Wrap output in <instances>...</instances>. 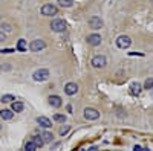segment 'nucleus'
I'll return each mask as SVG.
<instances>
[{
  "instance_id": "f257e3e1",
  "label": "nucleus",
  "mask_w": 153,
  "mask_h": 151,
  "mask_svg": "<svg viewBox=\"0 0 153 151\" xmlns=\"http://www.w3.org/2000/svg\"><path fill=\"white\" fill-rule=\"evenodd\" d=\"M51 29H52L54 32H65V31H66V23H65V20H60V18L52 20V23H51Z\"/></svg>"
},
{
  "instance_id": "f03ea898",
  "label": "nucleus",
  "mask_w": 153,
  "mask_h": 151,
  "mask_svg": "<svg viewBox=\"0 0 153 151\" xmlns=\"http://www.w3.org/2000/svg\"><path fill=\"white\" fill-rule=\"evenodd\" d=\"M130 44H132V40L127 35H120L117 38V46L120 49H127V47H130Z\"/></svg>"
},
{
  "instance_id": "7ed1b4c3",
  "label": "nucleus",
  "mask_w": 153,
  "mask_h": 151,
  "mask_svg": "<svg viewBox=\"0 0 153 151\" xmlns=\"http://www.w3.org/2000/svg\"><path fill=\"white\" fill-rule=\"evenodd\" d=\"M32 78L35 81H46L49 78V70L48 69H40V70H35L34 75H32Z\"/></svg>"
},
{
  "instance_id": "20e7f679",
  "label": "nucleus",
  "mask_w": 153,
  "mask_h": 151,
  "mask_svg": "<svg viewBox=\"0 0 153 151\" xmlns=\"http://www.w3.org/2000/svg\"><path fill=\"white\" fill-rule=\"evenodd\" d=\"M84 118L87 121H95L100 118V111L97 108H84Z\"/></svg>"
},
{
  "instance_id": "39448f33",
  "label": "nucleus",
  "mask_w": 153,
  "mask_h": 151,
  "mask_svg": "<svg viewBox=\"0 0 153 151\" xmlns=\"http://www.w3.org/2000/svg\"><path fill=\"white\" fill-rule=\"evenodd\" d=\"M45 47H46V43L43 40H34L29 44V49L32 50V52H40V50H43Z\"/></svg>"
},
{
  "instance_id": "423d86ee",
  "label": "nucleus",
  "mask_w": 153,
  "mask_h": 151,
  "mask_svg": "<svg viewBox=\"0 0 153 151\" xmlns=\"http://www.w3.org/2000/svg\"><path fill=\"white\" fill-rule=\"evenodd\" d=\"M58 12V9H57V6H54V5H43L42 6V14L43 15H55Z\"/></svg>"
},
{
  "instance_id": "0eeeda50",
  "label": "nucleus",
  "mask_w": 153,
  "mask_h": 151,
  "mask_svg": "<svg viewBox=\"0 0 153 151\" xmlns=\"http://www.w3.org/2000/svg\"><path fill=\"white\" fill-rule=\"evenodd\" d=\"M106 57H103V55H97V57H94L92 58V66L94 67H97V69H100V67H104L106 66Z\"/></svg>"
},
{
  "instance_id": "6e6552de",
  "label": "nucleus",
  "mask_w": 153,
  "mask_h": 151,
  "mask_svg": "<svg viewBox=\"0 0 153 151\" xmlns=\"http://www.w3.org/2000/svg\"><path fill=\"white\" fill-rule=\"evenodd\" d=\"M89 26H91L92 29H101L103 28V20H101L100 17H97V15H94V17L89 18Z\"/></svg>"
},
{
  "instance_id": "1a4fd4ad",
  "label": "nucleus",
  "mask_w": 153,
  "mask_h": 151,
  "mask_svg": "<svg viewBox=\"0 0 153 151\" xmlns=\"http://www.w3.org/2000/svg\"><path fill=\"white\" fill-rule=\"evenodd\" d=\"M65 92L69 96H74V95H76V92H78V85H76L75 82H68L66 87H65Z\"/></svg>"
},
{
  "instance_id": "9d476101",
  "label": "nucleus",
  "mask_w": 153,
  "mask_h": 151,
  "mask_svg": "<svg viewBox=\"0 0 153 151\" xmlns=\"http://www.w3.org/2000/svg\"><path fill=\"white\" fill-rule=\"evenodd\" d=\"M87 43L91 44V46H98V44H101V35H98V34L89 35V37H87Z\"/></svg>"
},
{
  "instance_id": "9b49d317",
  "label": "nucleus",
  "mask_w": 153,
  "mask_h": 151,
  "mask_svg": "<svg viewBox=\"0 0 153 151\" xmlns=\"http://www.w3.org/2000/svg\"><path fill=\"white\" fill-rule=\"evenodd\" d=\"M48 101H49V104L52 105V107H55V108H58V107H61V98L60 96H57V95H52V96H49L48 98Z\"/></svg>"
},
{
  "instance_id": "f8f14e48",
  "label": "nucleus",
  "mask_w": 153,
  "mask_h": 151,
  "mask_svg": "<svg viewBox=\"0 0 153 151\" xmlns=\"http://www.w3.org/2000/svg\"><path fill=\"white\" fill-rule=\"evenodd\" d=\"M37 122L40 124L42 127H45V128H51V127H52V122H51V119H48L46 116H38Z\"/></svg>"
},
{
  "instance_id": "ddd939ff",
  "label": "nucleus",
  "mask_w": 153,
  "mask_h": 151,
  "mask_svg": "<svg viewBox=\"0 0 153 151\" xmlns=\"http://www.w3.org/2000/svg\"><path fill=\"white\" fill-rule=\"evenodd\" d=\"M141 90H143V87H141V84H139V82H132L130 84V95L138 96L139 93H141Z\"/></svg>"
},
{
  "instance_id": "4468645a",
  "label": "nucleus",
  "mask_w": 153,
  "mask_h": 151,
  "mask_svg": "<svg viewBox=\"0 0 153 151\" xmlns=\"http://www.w3.org/2000/svg\"><path fill=\"white\" fill-rule=\"evenodd\" d=\"M23 108H25L23 102H20V101H16V99H14V102H12V111L20 113V111H23Z\"/></svg>"
},
{
  "instance_id": "2eb2a0df",
  "label": "nucleus",
  "mask_w": 153,
  "mask_h": 151,
  "mask_svg": "<svg viewBox=\"0 0 153 151\" xmlns=\"http://www.w3.org/2000/svg\"><path fill=\"white\" fill-rule=\"evenodd\" d=\"M0 116H2L3 119H12L14 113H12V110H2L0 111Z\"/></svg>"
},
{
  "instance_id": "dca6fc26",
  "label": "nucleus",
  "mask_w": 153,
  "mask_h": 151,
  "mask_svg": "<svg viewBox=\"0 0 153 151\" xmlns=\"http://www.w3.org/2000/svg\"><path fill=\"white\" fill-rule=\"evenodd\" d=\"M25 150H28V151H37V150H38V147L35 145V142H34V141H29L26 145H25Z\"/></svg>"
},
{
  "instance_id": "f3484780",
  "label": "nucleus",
  "mask_w": 153,
  "mask_h": 151,
  "mask_svg": "<svg viewBox=\"0 0 153 151\" xmlns=\"http://www.w3.org/2000/svg\"><path fill=\"white\" fill-rule=\"evenodd\" d=\"M57 2L63 6V8H71L74 5V0H57Z\"/></svg>"
},
{
  "instance_id": "a211bd4d",
  "label": "nucleus",
  "mask_w": 153,
  "mask_h": 151,
  "mask_svg": "<svg viewBox=\"0 0 153 151\" xmlns=\"http://www.w3.org/2000/svg\"><path fill=\"white\" fill-rule=\"evenodd\" d=\"M32 141L35 142V145H37L38 148H42L43 144H45V141L42 139V136H34V137H32Z\"/></svg>"
},
{
  "instance_id": "6ab92c4d",
  "label": "nucleus",
  "mask_w": 153,
  "mask_h": 151,
  "mask_svg": "<svg viewBox=\"0 0 153 151\" xmlns=\"http://www.w3.org/2000/svg\"><path fill=\"white\" fill-rule=\"evenodd\" d=\"M17 50H20V52H25V50H26V41H25V40H19V43H17Z\"/></svg>"
},
{
  "instance_id": "aec40b11",
  "label": "nucleus",
  "mask_w": 153,
  "mask_h": 151,
  "mask_svg": "<svg viewBox=\"0 0 153 151\" xmlns=\"http://www.w3.org/2000/svg\"><path fill=\"white\" fill-rule=\"evenodd\" d=\"M42 137H43V141H45V142H52V139H54L52 133H43Z\"/></svg>"
},
{
  "instance_id": "412c9836",
  "label": "nucleus",
  "mask_w": 153,
  "mask_h": 151,
  "mask_svg": "<svg viewBox=\"0 0 153 151\" xmlns=\"http://www.w3.org/2000/svg\"><path fill=\"white\" fill-rule=\"evenodd\" d=\"M14 99H16V98L12 96V95H3V96H2V102H12Z\"/></svg>"
},
{
  "instance_id": "4be33fe9",
  "label": "nucleus",
  "mask_w": 153,
  "mask_h": 151,
  "mask_svg": "<svg viewBox=\"0 0 153 151\" xmlns=\"http://www.w3.org/2000/svg\"><path fill=\"white\" fill-rule=\"evenodd\" d=\"M144 89H147V90L153 89V78H149V80L144 82Z\"/></svg>"
},
{
  "instance_id": "5701e85b",
  "label": "nucleus",
  "mask_w": 153,
  "mask_h": 151,
  "mask_svg": "<svg viewBox=\"0 0 153 151\" xmlns=\"http://www.w3.org/2000/svg\"><path fill=\"white\" fill-rule=\"evenodd\" d=\"M54 121L55 122H66V116L65 115H54Z\"/></svg>"
},
{
  "instance_id": "b1692460",
  "label": "nucleus",
  "mask_w": 153,
  "mask_h": 151,
  "mask_svg": "<svg viewBox=\"0 0 153 151\" xmlns=\"http://www.w3.org/2000/svg\"><path fill=\"white\" fill-rule=\"evenodd\" d=\"M11 52H14L12 49H0V54H11Z\"/></svg>"
},
{
  "instance_id": "393cba45",
  "label": "nucleus",
  "mask_w": 153,
  "mask_h": 151,
  "mask_svg": "<svg viewBox=\"0 0 153 151\" xmlns=\"http://www.w3.org/2000/svg\"><path fill=\"white\" fill-rule=\"evenodd\" d=\"M69 131V127H65V128H60V134L63 136V134H66Z\"/></svg>"
},
{
  "instance_id": "a878e982",
  "label": "nucleus",
  "mask_w": 153,
  "mask_h": 151,
  "mask_svg": "<svg viewBox=\"0 0 153 151\" xmlns=\"http://www.w3.org/2000/svg\"><path fill=\"white\" fill-rule=\"evenodd\" d=\"M133 150H135V151H147V148H143V147H138V145H136V147H135Z\"/></svg>"
},
{
  "instance_id": "bb28decb",
  "label": "nucleus",
  "mask_w": 153,
  "mask_h": 151,
  "mask_svg": "<svg viewBox=\"0 0 153 151\" xmlns=\"http://www.w3.org/2000/svg\"><path fill=\"white\" fill-rule=\"evenodd\" d=\"M0 41H5V35L2 32H0Z\"/></svg>"
},
{
  "instance_id": "cd10ccee",
  "label": "nucleus",
  "mask_w": 153,
  "mask_h": 151,
  "mask_svg": "<svg viewBox=\"0 0 153 151\" xmlns=\"http://www.w3.org/2000/svg\"><path fill=\"white\" fill-rule=\"evenodd\" d=\"M0 72H2V66H0Z\"/></svg>"
}]
</instances>
